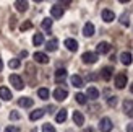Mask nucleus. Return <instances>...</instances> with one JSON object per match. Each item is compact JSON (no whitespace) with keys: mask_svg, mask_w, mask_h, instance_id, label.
Segmentation results:
<instances>
[{"mask_svg":"<svg viewBox=\"0 0 133 132\" xmlns=\"http://www.w3.org/2000/svg\"><path fill=\"white\" fill-rule=\"evenodd\" d=\"M8 80H10V83H11V85H13V87H15L16 90H23V88H24L23 78L19 77V75H16V74H11V75H10V78H8Z\"/></svg>","mask_w":133,"mask_h":132,"instance_id":"nucleus-1","label":"nucleus"},{"mask_svg":"<svg viewBox=\"0 0 133 132\" xmlns=\"http://www.w3.org/2000/svg\"><path fill=\"white\" fill-rule=\"evenodd\" d=\"M112 127H114V124H112V121L109 117H102V119L99 121V130L101 132H110Z\"/></svg>","mask_w":133,"mask_h":132,"instance_id":"nucleus-2","label":"nucleus"},{"mask_svg":"<svg viewBox=\"0 0 133 132\" xmlns=\"http://www.w3.org/2000/svg\"><path fill=\"white\" fill-rule=\"evenodd\" d=\"M81 59H83L84 64H96L97 62V54L96 52H84L81 56Z\"/></svg>","mask_w":133,"mask_h":132,"instance_id":"nucleus-3","label":"nucleus"},{"mask_svg":"<svg viewBox=\"0 0 133 132\" xmlns=\"http://www.w3.org/2000/svg\"><path fill=\"white\" fill-rule=\"evenodd\" d=\"M128 83V78H127V75L125 74H118V75H115V87L117 88H125V85Z\"/></svg>","mask_w":133,"mask_h":132,"instance_id":"nucleus-4","label":"nucleus"},{"mask_svg":"<svg viewBox=\"0 0 133 132\" xmlns=\"http://www.w3.org/2000/svg\"><path fill=\"white\" fill-rule=\"evenodd\" d=\"M66 96H68V91H66L65 88H57L54 91V98H55L57 101H63Z\"/></svg>","mask_w":133,"mask_h":132,"instance_id":"nucleus-5","label":"nucleus"},{"mask_svg":"<svg viewBox=\"0 0 133 132\" xmlns=\"http://www.w3.org/2000/svg\"><path fill=\"white\" fill-rule=\"evenodd\" d=\"M65 46H66V49L71 51V52H76L78 51V41H76V39H71V38L65 39Z\"/></svg>","mask_w":133,"mask_h":132,"instance_id":"nucleus-6","label":"nucleus"},{"mask_svg":"<svg viewBox=\"0 0 133 132\" xmlns=\"http://www.w3.org/2000/svg\"><path fill=\"white\" fill-rule=\"evenodd\" d=\"M102 20H104L105 23L114 21V20H115V13L112 11V10H107V8H105V10H102Z\"/></svg>","mask_w":133,"mask_h":132,"instance_id":"nucleus-7","label":"nucleus"},{"mask_svg":"<svg viewBox=\"0 0 133 132\" xmlns=\"http://www.w3.org/2000/svg\"><path fill=\"white\" fill-rule=\"evenodd\" d=\"M50 15H52V18H60V16L63 15V7L54 5V7L50 8Z\"/></svg>","mask_w":133,"mask_h":132,"instance_id":"nucleus-8","label":"nucleus"},{"mask_svg":"<svg viewBox=\"0 0 133 132\" xmlns=\"http://www.w3.org/2000/svg\"><path fill=\"white\" fill-rule=\"evenodd\" d=\"M109 51H110V44L102 41V43L97 44V52H96V54H107Z\"/></svg>","mask_w":133,"mask_h":132,"instance_id":"nucleus-9","label":"nucleus"},{"mask_svg":"<svg viewBox=\"0 0 133 132\" xmlns=\"http://www.w3.org/2000/svg\"><path fill=\"white\" fill-rule=\"evenodd\" d=\"M32 57H34V61L39 62V64H47L49 62V57H47V54H44V52H36Z\"/></svg>","mask_w":133,"mask_h":132,"instance_id":"nucleus-10","label":"nucleus"},{"mask_svg":"<svg viewBox=\"0 0 133 132\" xmlns=\"http://www.w3.org/2000/svg\"><path fill=\"white\" fill-rule=\"evenodd\" d=\"M0 98H2V100H5V101H10L11 100V91L6 88V87H0Z\"/></svg>","mask_w":133,"mask_h":132,"instance_id":"nucleus-11","label":"nucleus"},{"mask_svg":"<svg viewBox=\"0 0 133 132\" xmlns=\"http://www.w3.org/2000/svg\"><path fill=\"white\" fill-rule=\"evenodd\" d=\"M83 34L86 38H91L92 34H94V25H92V23H86L84 28H83Z\"/></svg>","mask_w":133,"mask_h":132,"instance_id":"nucleus-12","label":"nucleus"},{"mask_svg":"<svg viewBox=\"0 0 133 132\" xmlns=\"http://www.w3.org/2000/svg\"><path fill=\"white\" fill-rule=\"evenodd\" d=\"M120 62L123 65H130L133 62V57H131L130 52H122V54H120Z\"/></svg>","mask_w":133,"mask_h":132,"instance_id":"nucleus-13","label":"nucleus"},{"mask_svg":"<svg viewBox=\"0 0 133 132\" xmlns=\"http://www.w3.org/2000/svg\"><path fill=\"white\" fill-rule=\"evenodd\" d=\"M86 98H89V100H97V98H99V91H97V88L89 87L88 91H86Z\"/></svg>","mask_w":133,"mask_h":132,"instance_id":"nucleus-14","label":"nucleus"},{"mask_svg":"<svg viewBox=\"0 0 133 132\" xmlns=\"http://www.w3.org/2000/svg\"><path fill=\"white\" fill-rule=\"evenodd\" d=\"M112 74H114V69H112V67H104V69L101 70V77L104 78L105 82H107V80H110Z\"/></svg>","mask_w":133,"mask_h":132,"instance_id":"nucleus-15","label":"nucleus"},{"mask_svg":"<svg viewBox=\"0 0 133 132\" xmlns=\"http://www.w3.org/2000/svg\"><path fill=\"white\" fill-rule=\"evenodd\" d=\"M73 121H75L76 126H83L84 124V116L79 113V111H75V113H73Z\"/></svg>","mask_w":133,"mask_h":132,"instance_id":"nucleus-16","label":"nucleus"},{"mask_svg":"<svg viewBox=\"0 0 133 132\" xmlns=\"http://www.w3.org/2000/svg\"><path fill=\"white\" fill-rule=\"evenodd\" d=\"M57 46H58V41H57L55 38H52L50 41L45 43V49L50 51V52H54V51H57Z\"/></svg>","mask_w":133,"mask_h":132,"instance_id":"nucleus-17","label":"nucleus"},{"mask_svg":"<svg viewBox=\"0 0 133 132\" xmlns=\"http://www.w3.org/2000/svg\"><path fill=\"white\" fill-rule=\"evenodd\" d=\"M70 82H71L73 87H76V88H81V87H83V78L79 77V75H71Z\"/></svg>","mask_w":133,"mask_h":132,"instance_id":"nucleus-18","label":"nucleus"},{"mask_svg":"<svg viewBox=\"0 0 133 132\" xmlns=\"http://www.w3.org/2000/svg\"><path fill=\"white\" fill-rule=\"evenodd\" d=\"M18 104H19L21 108H29V106H32V98H28V96H24V98H19Z\"/></svg>","mask_w":133,"mask_h":132,"instance_id":"nucleus-19","label":"nucleus"},{"mask_svg":"<svg viewBox=\"0 0 133 132\" xmlns=\"http://www.w3.org/2000/svg\"><path fill=\"white\" fill-rule=\"evenodd\" d=\"M66 78V70L65 69H57L55 70V80L57 82H63Z\"/></svg>","mask_w":133,"mask_h":132,"instance_id":"nucleus-20","label":"nucleus"},{"mask_svg":"<svg viewBox=\"0 0 133 132\" xmlns=\"http://www.w3.org/2000/svg\"><path fill=\"white\" fill-rule=\"evenodd\" d=\"M42 116H44V109H36V111H32L29 114V119L31 121H37V119H41Z\"/></svg>","mask_w":133,"mask_h":132,"instance_id":"nucleus-21","label":"nucleus"},{"mask_svg":"<svg viewBox=\"0 0 133 132\" xmlns=\"http://www.w3.org/2000/svg\"><path fill=\"white\" fill-rule=\"evenodd\" d=\"M44 43V36H42V33H36L34 36H32V44L34 46H41Z\"/></svg>","mask_w":133,"mask_h":132,"instance_id":"nucleus-22","label":"nucleus"},{"mask_svg":"<svg viewBox=\"0 0 133 132\" xmlns=\"http://www.w3.org/2000/svg\"><path fill=\"white\" fill-rule=\"evenodd\" d=\"M15 7L18 11H26L28 10V2H24V0H18V2H15Z\"/></svg>","mask_w":133,"mask_h":132,"instance_id":"nucleus-23","label":"nucleus"},{"mask_svg":"<svg viewBox=\"0 0 133 132\" xmlns=\"http://www.w3.org/2000/svg\"><path fill=\"white\" fill-rule=\"evenodd\" d=\"M55 121H57V122H65V121H66V111H65V109H60V111L57 113Z\"/></svg>","mask_w":133,"mask_h":132,"instance_id":"nucleus-24","label":"nucleus"},{"mask_svg":"<svg viewBox=\"0 0 133 132\" xmlns=\"http://www.w3.org/2000/svg\"><path fill=\"white\" fill-rule=\"evenodd\" d=\"M123 111H125V113H131V111H133V100H125L123 101Z\"/></svg>","mask_w":133,"mask_h":132,"instance_id":"nucleus-25","label":"nucleus"},{"mask_svg":"<svg viewBox=\"0 0 133 132\" xmlns=\"http://www.w3.org/2000/svg\"><path fill=\"white\" fill-rule=\"evenodd\" d=\"M41 26H42V29H45V31H50V28H52V20H50V18H45V20H42Z\"/></svg>","mask_w":133,"mask_h":132,"instance_id":"nucleus-26","label":"nucleus"},{"mask_svg":"<svg viewBox=\"0 0 133 132\" xmlns=\"http://www.w3.org/2000/svg\"><path fill=\"white\" fill-rule=\"evenodd\" d=\"M37 95H39L41 100H47V98H49V90L47 88H39L37 90Z\"/></svg>","mask_w":133,"mask_h":132,"instance_id":"nucleus-27","label":"nucleus"},{"mask_svg":"<svg viewBox=\"0 0 133 132\" xmlns=\"http://www.w3.org/2000/svg\"><path fill=\"white\" fill-rule=\"evenodd\" d=\"M31 28H32V23L28 20V21H24L21 26H19V31H28V29H31Z\"/></svg>","mask_w":133,"mask_h":132,"instance_id":"nucleus-28","label":"nucleus"},{"mask_svg":"<svg viewBox=\"0 0 133 132\" xmlns=\"http://www.w3.org/2000/svg\"><path fill=\"white\" fill-rule=\"evenodd\" d=\"M76 101L79 103V104H86V95H83V93H76Z\"/></svg>","mask_w":133,"mask_h":132,"instance_id":"nucleus-29","label":"nucleus"},{"mask_svg":"<svg viewBox=\"0 0 133 132\" xmlns=\"http://www.w3.org/2000/svg\"><path fill=\"white\" fill-rule=\"evenodd\" d=\"M10 69H18L19 67V59H11V61L8 62Z\"/></svg>","mask_w":133,"mask_h":132,"instance_id":"nucleus-30","label":"nucleus"},{"mask_svg":"<svg viewBox=\"0 0 133 132\" xmlns=\"http://www.w3.org/2000/svg\"><path fill=\"white\" fill-rule=\"evenodd\" d=\"M120 23H122L123 26H128V25H130V21H128V13H123V15L120 16Z\"/></svg>","mask_w":133,"mask_h":132,"instance_id":"nucleus-31","label":"nucleus"},{"mask_svg":"<svg viewBox=\"0 0 133 132\" xmlns=\"http://www.w3.org/2000/svg\"><path fill=\"white\" fill-rule=\"evenodd\" d=\"M42 132H55V127L52 124H44L42 126Z\"/></svg>","mask_w":133,"mask_h":132,"instance_id":"nucleus-32","label":"nucleus"},{"mask_svg":"<svg viewBox=\"0 0 133 132\" xmlns=\"http://www.w3.org/2000/svg\"><path fill=\"white\" fill-rule=\"evenodd\" d=\"M107 104H109V106H112V108H114L115 104H117V96H110L109 100H107Z\"/></svg>","mask_w":133,"mask_h":132,"instance_id":"nucleus-33","label":"nucleus"},{"mask_svg":"<svg viewBox=\"0 0 133 132\" xmlns=\"http://www.w3.org/2000/svg\"><path fill=\"white\" fill-rule=\"evenodd\" d=\"M19 117H21V116H19V113H18V111H11V113H10V119H13V121L19 119Z\"/></svg>","mask_w":133,"mask_h":132,"instance_id":"nucleus-34","label":"nucleus"},{"mask_svg":"<svg viewBox=\"0 0 133 132\" xmlns=\"http://www.w3.org/2000/svg\"><path fill=\"white\" fill-rule=\"evenodd\" d=\"M5 132H19V127H16V126H8L5 129Z\"/></svg>","mask_w":133,"mask_h":132,"instance_id":"nucleus-35","label":"nucleus"},{"mask_svg":"<svg viewBox=\"0 0 133 132\" xmlns=\"http://www.w3.org/2000/svg\"><path fill=\"white\" fill-rule=\"evenodd\" d=\"M127 132H133V122H130L127 126Z\"/></svg>","mask_w":133,"mask_h":132,"instance_id":"nucleus-36","label":"nucleus"},{"mask_svg":"<svg viewBox=\"0 0 133 132\" xmlns=\"http://www.w3.org/2000/svg\"><path fill=\"white\" fill-rule=\"evenodd\" d=\"M15 20H16L15 16H11V21H10V25H11V28H15Z\"/></svg>","mask_w":133,"mask_h":132,"instance_id":"nucleus-37","label":"nucleus"},{"mask_svg":"<svg viewBox=\"0 0 133 132\" xmlns=\"http://www.w3.org/2000/svg\"><path fill=\"white\" fill-rule=\"evenodd\" d=\"M3 70V62H2V59H0V72Z\"/></svg>","mask_w":133,"mask_h":132,"instance_id":"nucleus-38","label":"nucleus"},{"mask_svg":"<svg viewBox=\"0 0 133 132\" xmlns=\"http://www.w3.org/2000/svg\"><path fill=\"white\" fill-rule=\"evenodd\" d=\"M130 90H131V93H133V85H131V87H130Z\"/></svg>","mask_w":133,"mask_h":132,"instance_id":"nucleus-39","label":"nucleus"},{"mask_svg":"<svg viewBox=\"0 0 133 132\" xmlns=\"http://www.w3.org/2000/svg\"><path fill=\"white\" fill-rule=\"evenodd\" d=\"M31 132H37V130H36V129H32V130H31Z\"/></svg>","mask_w":133,"mask_h":132,"instance_id":"nucleus-40","label":"nucleus"}]
</instances>
